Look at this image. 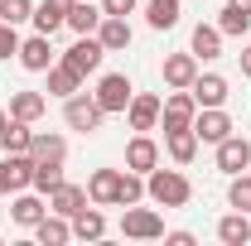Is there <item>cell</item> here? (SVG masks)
<instances>
[{
	"label": "cell",
	"mask_w": 251,
	"mask_h": 246,
	"mask_svg": "<svg viewBox=\"0 0 251 246\" xmlns=\"http://www.w3.org/2000/svg\"><path fill=\"white\" fill-rule=\"evenodd\" d=\"M145 198L155 203V208H188V198H193V184H188V174L179 169H150L145 174Z\"/></svg>",
	"instance_id": "6da1fadb"
},
{
	"label": "cell",
	"mask_w": 251,
	"mask_h": 246,
	"mask_svg": "<svg viewBox=\"0 0 251 246\" xmlns=\"http://www.w3.org/2000/svg\"><path fill=\"white\" fill-rule=\"evenodd\" d=\"M63 121H68V130L97 135V130H101V121H106V111H101V101H97L92 92H73L68 101H63Z\"/></svg>",
	"instance_id": "7a4b0ae2"
},
{
	"label": "cell",
	"mask_w": 251,
	"mask_h": 246,
	"mask_svg": "<svg viewBox=\"0 0 251 246\" xmlns=\"http://www.w3.org/2000/svg\"><path fill=\"white\" fill-rule=\"evenodd\" d=\"M121 237H130V242H155V237H164V217H159L155 208L130 203L121 213Z\"/></svg>",
	"instance_id": "3957f363"
},
{
	"label": "cell",
	"mask_w": 251,
	"mask_h": 246,
	"mask_svg": "<svg viewBox=\"0 0 251 246\" xmlns=\"http://www.w3.org/2000/svg\"><path fill=\"white\" fill-rule=\"evenodd\" d=\"M193 116H198V101H193L188 87H174V92L164 97V106H159V125H164V135H169V130H188Z\"/></svg>",
	"instance_id": "277c9868"
},
{
	"label": "cell",
	"mask_w": 251,
	"mask_h": 246,
	"mask_svg": "<svg viewBox=\"0 0 251 246\" xmlns=\"http://www.w3.org/2000/svg\"><path fill=\"white\" fill-rule=\"evenodd\" d=\"M101 58H106V49H101V39H97V34H77V39L63 49V63H68V68H77L82 77H87V73H101Z\"/></svg>",
	"instance_id": "5b68a950"
},
{
	"label": "cell",
	"mask_w": 251,
	"mask_h": 246,
	"mask_svg": "<svg viewBox=\"0 0 251 246\" xmlns=\"http://www.w3.org/2000/svg\"><path fill=\"white\" fill-rule=\"evenodd\" d=\"M15 58H20L25 73H49V68L58 63V53H53V34H39V29H34L29 39H20V53H15Z\"/></svg>",
	"instance_id": "8992f818"
},
{
	"label": "cell",
	"mask_w": 251,
	"mask_h": 246,
	"mask_svg": "<svg viewBox=\"0 0 251 246\" xmlns=\"http://www.w3.org/2000/svg\"><path fill=\"white\" fill-rule=\"evenodd\" d=\"M92 97L101 101V111H106V116H116V111L126 116V106H130V97H135V82H130L126 73H106V77L97 82Z\"/></svg>",
	"instance_id": "52a82bcc"
},
{
	"label": "cell",
	"mask_w": 251,
	"mask_h": 246,
	"mask_svg": "<svg viewBox=\"0 0 251 246\" xmlns=\"http://www.w3.org/2000/svg\"><path fill=\"white\" fill-rule=\"evenodd\" d=\"M237 125H232V116L222 111V106H198V116H193V135H198V145H218V140H227Z\"/></svg>",
	"instance_id": "ba28073f"
},
{
	"label": "cell",
	"mask_w": 251,
	"mask_h": 246,
	"mask_svg": "<svg viewBox=\"0 0 251 246\" xmlns=\"http://www.w3.org/2000/svg\"><path fill=\"white\" fill-rule=\"evenodd\" d=\"M218 169L232 179V174H242V169H251V140L247 135H227V140H218Z\"/></svg>",
	"instance_id": "9c48e42d"
},
{
	"label": "cell",
	"mask_w": 251,
	"mask_h": 246,
	"mask_svg": "<svg viewBox=\"0 0 251 246\" xmlns=\"http://www.w3.org/2000/svg\"><path fill=\"white\" fill-rule=\"evenodd\" d=\"M49 213V198H44V193H34V188H20V193H15V203H10V222H15V227H39V217Z\"/></svg>",
	"instance_id": "30bf717a"
},
{
	"label": "cell",
	"mask_w": 251,
	"mask_h": 246,
	"mask_svg": "<svg viewBox=\"0 0 251 246\" xmlns=\"http://www.w3.org/2000/svg\"><path fill=\"white\" fill-rule=\"evenodd\" d=\"M188 92H193V101H198V106H227V97H232V82H227L222 73H198Z\"/></svg>",
	"instance_id": "8fae6325"
},
{
	"label": "cell",
	"mask_w": 251,
	"mask_h": 246,
	"mask_svg": "<svg viewBox=\"0 0 251 246\" xmlns=\"http://www.w3.org/2000/svg\"><path fill=\"white\" fill-rule=\"evenodd\" d=\"M159 106H164V97H155V92H135V97H130V106H126L130 130H155V125H159Z\"/></svg>",
	"instance_id": "7c38bea8"
},
{
	"label": "cell",
	"mask_w": 251,
	"mask_h": 246,
	"mask_svg": "<svg viewBox=\"0 0 251 246\" xmlns=\"http://www.w3.org/2000/svg\"><path fill=\"white\" fill-rule=\"evenodd\" d=\"M159 164V145L150 140V130H135V140L126 145V169H135V174H150Z\"/></svg>",
	"instance_id": "4fadbf2b"
},
{
	"label": "cell",
	"mask_w": 251,
	"mask_h": 246,
	"mask_svg": "<svg viewBox=\"0 0 251 246\" xmlns=\"http://www.w3.org/2000/svg\"><path fill=\"white\" fill-rule=\"evenodd\" d=\"M97 39H101V49H106V53H126L135 34H130V20H121V15H101Z\"/></svg>",
	"instance_id": "5bb4252c"
},
{
	"label": "cell",
	"mask_w": 251,
	"mask_h": 246,
	"mask_svg": "<svg viewBox=\"0 0 251 246\" xmlns=\"http://www.w3.org/2000/svg\"><path fill=\"white\" fill-rule=\"evenodd\" d=\"M82 208H87V188H77V184H68V179H63V184L53 188V193H49V213H58V217H68V222H73V217L82 213Z\"/></svg>",
	"instance_id": "9a60e30c"
},
{
	"label": "cell",
	"mask_w": 251,
	"mask_h": 246,
	"mask_svg": "<svg viewBox=\"0 0 251 246\" xmlns=\"http://www.w3.org/2000/svg\"><path fill=\"white\" fill-rule=\"evenodd\" d=\"M188 53H193L198 63L222 58V29H218V25H193V34H188Z\"/></svg>",
	"instance_id": "2e32d148"
},
{
	"label": "cell",
	"mask_w": 251,
	"mask_h": 246,
	"mask_svg": "<svg viewBox=\"0 0 251 246\" xmlns=\"http://www.w3.org/2000/svg\"><path fill=\"white\" fill-rule=\"evenodd\" d=\"M159 77H164V87H193V77H198V58H193V53H169L164 68H159Z\"/></svg>",
	"instance_id": "e0dca14e"
},
{
	"label": "cell",
	"mask_w": 251,
	"mask_h": 246,
	"mask_svg": "<svg viewBox=\"0 0 251 246\" xmlns=\"http://www.w3.org/2000/svg\"><path fill=\"white\" fill-rule=\"evenodd\" d=\"M29 154L39 159V164H63V159H68V140H63L58 130H34Z\"/></svg>",
	"instance_id": "ac0fdd59"
},
{
	"label": "cell",
	"mask_w": 251,
	"mask_h": 246,
	"mask_svg": "<svg viewBox=\"0 0 251 246\" xmlns=\"http://www.w3.org/2000/svg\"><path fill=\"white\" fill-rule=\"evenodd\" d=\"M116 184H121V169H97L92 179H87V203L116 208Z\"/></svg>",
	"instance_id": "d6986e66"
},
{
	"label": "cell",
	"mask_w": 251,
	"mask_h": 246,
	"mask_svg": "<svg viewBox=\"0 0 251 246\" xmlns=\"http://www.w3.org/2000/svg\"><path fill=\"white\" fill-rule=\"evenodd\" d=\"M29 25L39 34H58L63 25H68V0H39L34 15H29Z\"/></svg>",
	"instance_id": "ffe728a7"
},
{
	"label": "cell",
	"mask_w": 251,
	"mask_h": 246,
	"mask_svg": "<svg viewBox=\"0 0 251 246\" xmlns=\"http://www.w3.org/2000/svg\"><path fill=\"white\" fill-rule=\"evenodd\" d=\"M44 92L58 97V101H68L73 92H82V73H77V68H68V63L58 58L53 68H49V87H44Z\"/></svg>",
	"instance_id": "44dd1931"
},
{
	"label": "cell",
	"mask_w": 251,
	"mask_h": 246,
	"mask_svg": "<svg viewBox=\"0 0 251 246\" xmlns=\"http://www.w3.org/2000/svg\"><path fill=\"white\" fill-rule=\"evenodd\" d=\"M218 242L222 246H247L251 242V213H237L232 208L227 217H218Z\"/></svg>",
	"instance_id": "7402d4cb"
},
{
	"label": "cell",
	"mask_w": 251,
	"mask_h": 246,
	"mask_svg": "<svg viewBox=\"0 0 251 246\" xmlns=\"http://www.w3.org/2000/svg\"><path fill=\"white\" fill-rule=\"evenodd\" d=\"M44 111H49V97L44 92H10V116L15 121H44Z\"/></svg>",
	"instance_id": "603a6c76"
},
{
	"label": "cell",
	"mask_w": 251,
	"mask_h": 246,
	"mask_svg": "<svg viewBox=\"0 0 251 246\" xmlns=\"http://www.w3.org/2000/svg\"><path fill=\"white\" fill-rule=\"evenodd\" d=\"M0 164H5V184H10V193H20V188L34 184V154L29 150H25V154H5Z\"/></svg>",
	"instance_id": "cb8c5ba5"
},
{
	"label": "cell",
	"mask_w": 251,
	"mask_h": 246,
	"mask_svg": "<svg viewBox=\"0 0 251 246\" xmlns=\"http://www.w3.org/2000/svg\"><path fill=\"white\" fill-rule=\"evenodd\" d=\"M184 15V0H145V25L150 29H174Z\"/></svg>",
	"instance_id": "d4e9b609"
},
{
	"label": "cell",
	"mask_w": 251,
	"mask_h": 246,
	"mask_svg": "<svg viewBox=\"0 0 251 246\" xmlns=\"http://www.w3.org/2000/svg\"><path fill=\"white\" fill-rule=\"evenodd\" d=\"M97 25H101V5H92V0L68 5V29L73 34H97Z\"/></svg>",
	"instance_id": "484cf974"
},
{
	"label": "cell",
	"mask_w": 251,
	"mask_h": 246,
	"mask_svg": "<svg viewBox=\"0 0 251 246\" xmlns=\"http://www.w3.org/2000/svg\"><path fill=\"white\" fill-rule=\"evenodd\" d=\"M34 237H39V246H63L68 237H73V222L58 213H44L39 217V227H34Z\"/></svg>",
	"instance_id": "4316f807"
},
{
	"label": "cell",
	"mask_w": 251,
	"mask_h": 246,
	"mask_svg": "<svg viewBox=\"0 0 251 246\" xmlns=\"http://www.w3.org/2000/svg\"><path fill=\"white\" fill-rule=\"evenodd\" d=\"M164 150H169L174 164H193V154H198V135H193V125H188V130H169V135H164Z\"/></svg>",
	"instance_id": "83f0119b"
},
{
	"label": "cell",
	"mask_w": 251,
	"mask_h": 246,
	"mask_svg": "<svg viewBox=\"0 0 251 246\" xmlns=\"http://www.w3.org/2000/svg\"><path fill=\"white\" fill-rule=\"evenodd\" d=\"M73 237L77 242H101L106 237V217L97 213V208H82V213L73 217Z\"/></svg>",
	"instance_id": "f1b7e54d"
},
{
	"label": "cell",
	"mask_w": 251,
	"mask_h": 246,
	"mask_svg": "<svg viewBox=\"0 0 251 246\" xmlns=\"http://www.w3.org/2000/svg\"><path fill=\"white\" fill-rule=\"evenodd\" d=\"M29 140H34L29 121H15V116H10V125L0 130V150H5V154H25V150H29Z\"/></svg>",
	"instance_id": "f546056e"
},
{
	"label": "cell",
	"mask_w": 251,
	"mask_h": 246,
	"mask_svg": "<svg viewBox=\"0 0 251 246\" xmlns=\"http://www.w3.org/2000/svg\"><path fill=\"white\" fill-rule=\"evenodd\" d=\"M130 203H145V174L121 169V184H116V208H130Z\"/></svg>",
	"instance_id": "4dcf8cb0"
},
{
	"label": "cell",
	"mask_w": 251,
	"mask_h": 246,
	"mask_svg": "<svg viewBox=\"0 0 251 246\" xmlns=\"http://www.w3.org/2000/svg\"><path fill=\"white\" fill-rule=\"evenodd\" d=\"M218 29H222V39H242V34L251 29V15H247V10H237V5L227 0L222 15H218Z\"/></svg>",
	"instance_id": "1f68e13d"
},
{
	"label": "cell",
	"mask_w": 251,
	"mask_h": 246,
	"mask_svg": "<svg viewBox=\"0 0 251 246\" xmlns=\"http://www.w3.org/2000/svg\"><path fill=\"white\" fill-rule=\"evenodd\" d=\"M227 208H237V213H251V174H232V184H227Z\"/></svg>",
	"instance_id": "d6a6232c"
},
{
	"label": "cell",
	"mask_w": 251,
	"mask_h": 246,
	"mask_svg": "<svg viewBox=\"0 0 251 246\" xmlns=\"http://www.w3.org/2000/svg\"><path fill=\"white\" fill-rule=\"evenodd\" d=\"M63 184V164H39V159H34V193H44V198H49V193H53V188Z\"/></svg>",
	"instance_id": "836d02e7"
},
{
	"label": "cell",
	"mask_w": 251,
	"mask_h": 246,
	"mask_svg": "<svg viewBox=\"0 0 251 246\" xmlns=\"http://www.w3.org/2000/svg\"><path fill=\"white\" fill-rule=\"evenodd\" d=\"M34 15V0H0V20L5 25H25Z\"/></svg>",
	"instance_id": "e575fe53"
},
{
	"label": "cell",
	"mask_w": 251,
	"mask_h": 246,
	"mask_svg": "<svg viewBox=\"0 0 251 246\" xmlns=\"http://www.w3.org/2000/svg\"><path fill=\"white\" fill-rule=\"evenodd\" d=\"M20 53V25H5L0 20V63H10Z\"/></svg>",
	"instance_id": "d590c367"
},
{
	"label": "cell",
	"mask_w": 251,
	"mask_h": 246,
	"mask_svg": "<svg viewBox=\"0 0 251 246\" xmlns=\"http://www.w3.org/2000/svg\"><path fill=\"white\" fill-rule=\"evenodd\" d=\"M135 5H140V0H101V15H135Z\"/></svg>",
	"instance_id": "8d00e7d4"
},
{
	"label": "cell",
	"mask_w": 251,
	"mask_h": 246,
	"mask_svg": "<svg viewBox=\"0 0 251 246\" xmlns=\"http://www.w3.org/2000/svg\"><path fill=\"white\" fill-rule=\"evenodd\" d=\"M164 242H169V246H193L198 237H193V232H164Z\"/></svg>",
	"instance_id": "74e56055"
},
{
	"label": "cell",
	"mask_w": 251,
	"mask_h": 246,
	"mask_svg": "<svg viewBox=\"0 0 251 246\" xmlns=\"http://www.w3.org/2000/svg\"><path fill=\"white\" fill-rule=\"evenodd\" d=\"M242 77H251V44L242 49Z\"/></svg>",
	"instance_id": "f35d334b"
},
{
	"label": "cell",
	"mask_w": 251,
	"mask_h": 246,
	"mask_svg": "<svg viewBox=\"0 0 251 246\" xmlns=\"http://www.w3.org/2000/svg\"><path fill=\"white\" fill-rule=\"evenodd\" d=\"M5 193H10V184H5V164H0V198H5Z\"/></svg>",
	"instance_id": "ab89813d"
},
{
	"label": "cell",
	"mask_w": 251,
	"mask_h": 246,
	"mask_svg": "<svg viewBox=\"0 0 251 246\" xmlns=\"http://www.w3.org/2000/svg\"><path fill=\"white\" fill-rule=\"evenodd\" d=\"M232 5H237V10H247V15H251V0H232Z\"/></svg>",
	"instance_id": "60d3db41"
},
{
	"label": "cell",
	"mask_w": 251,
	"mask_h": 246,
	"mask_svg": "<svg viewBox=\"0 0 251 246\" xmlns=\"http://www.w3.org/2000/svg\"><path fill=\"white\" fill-rule=\"evenodd\" d=\"M5 125H10V111H0V130H5Z\"/></svg>",
	"instance_id": "b9f144b4"
}]
</instances>
